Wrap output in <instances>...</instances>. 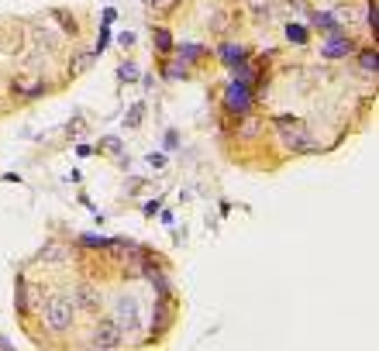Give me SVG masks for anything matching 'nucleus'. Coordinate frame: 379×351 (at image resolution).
Masks as SVG:
<instances>
[{"instance_id":"f3484780","label":"nucleus","mask_w":379,"mask_h":351,"mask_svg":"<svg viewBox=\"0 0 379 351\" xmlns=\"http://www.w3.org/2000/svg\"><path fill=\"white\" fill-rule=\"evenodd\" d=\"M286 38H290V42H296V45H303V42H307V32H303L300 25H293V21H290V25H286Z\"/></svg>"},{"instance_id":"f03ea898","label":"nucleus","mask_w":379,"mask_h":351,"mask_svg":"<svg viewBox=\"0 0 379 351\" xmlns=\"http://www.w3.org/2000/svg\"><path fill=\"white\" fill-rule=\"evenodd\" d=\"M73 317H76V310H73V299H69V296L52 293V296L45 299V327H49V330H56V334L69 330V327H73Z\"/></svg>"},{"instance_id":"ddd939ff","label":"nucleus","mask_w":379,"mask_h":351,"mask_svg":"<svg viewBox=\"0 0 379 351\" xmlns=\"http://www.w3.org/2000/svg\"><path fill=\"white\" fill-rule=\"evenodd\" d=\"M100 152L114 155V159H118V166H128V159L121 155V141H118V138H104V141H100Z\"/></svg>"},{"instance_id":"f257e3e1","label":"nucleus","mask_w":379,"mask_h":351,"mask_svg":"<svg viewBox=\"0 0 379 351\" xmlns=\"http://www.w3.org/2000/svg\"><path fill=\"white\" fill-rule=\"evenodd\" d=\"M276 128H279V141L290 152H321V141L307 128H300L296 117H276Z\"/></svg>"},{"instance_id":"a211bd4d","label":"nucleus","mask_w":379,"mask_h":351,"mask_svg":"<svg viewBox=\"0 0 379 351\" xmlns=\"http://www.w3.org/2000/svg\"><path fill=\"white\" fill-rule=\"evenodd\" d=\"M118 76H121L124 83H135V80H138V66H135V63H121Z\"/></svg>"},{"instance_id":"5701e85b","label":"nucleus","mask_w":379,"mask_h":351,"mask_svg":"<svg viewBox=\"0 0 379 351\" xmlns=\"http://www.w3.org/2000/svg\"><path fill=\"white\" fill-rule=\"evenodd\" d=\"M45 258H63V248H56V245H49V248H45Z\"/></svg>"},{"instance_id":"b1692460","label":"nucleus","mask_w":379,"mask_h":351,"mask_svg":"<svg viewBox=\"0 0 379 351\" xmlns=\"http://www.w3.org/2000/svg\"><path fill=\"white\" fill-rule=\"evenodd\" d=\"M149 162H152L155 169H162V166H166V159H162V155H149Z\"/></svg>"},{"instance_id":"4468645a","label":"nucleus","mask_w":379,"mask_h":351,"mask_svg":"<svg viewBox=\"0 0 379 351\" xmlns=\"http://www.w3.org/2000/svg\"><path fill=\"white\" fill-rule=\"evenodd\" d=\"M155 49L166 56V52H173V38H169V32L166 28H155Z\"/></svg>"},{"instance_id":"dca6fc26","label":"nucleus","mask_w":379,"mask_h":351,"mask_svg":"<svg viewBox=\"0 0 379 351\" xmlns=\"http://www.w3.org/2000/svg\"><path fill=\"white\" fill-rule=\"evenodd\" d=\"M80 241H83L87 248H111V245H114L118 238H94V234H83Z\"/></svg>"},{"instance_id":"9d476101","label":"nucleus","mask_w":379,"mask_h":351,"mask_svg":"<svg viewBox=\"0 0 379 351\" xmlns=\"http://www.w3.org/2000/svg\"><path fill=\"white\" fill-rule=\"evenodd\" d=\"M221 59L228 63V66H235V63H245V45H221Z\"/></svg>"},{"instance_id":"1a4fd4ad","label":"nucleus","mask_w":379,"mask_h":351,"mask_svg":"<svg viewBox=\"0 0 379 351\" xmlns=\"http://www.w3.org/2000/svg\"><path fill=\"white\" fill-rule=\"evenodd\" d=\"M39 296H42V289H35V286H21V313H32V310L39 306Z\"/></svg>"},{"instance_id":"412c9836","label":"nucleus","mask_w":379,"mask_h":351,"mask_svg":"<svg viewBox=\"0 0 379 351\" xmlns=\"http://www.w3.org/2000/svg\"><path fill=\"white\" fill-rule=\"evenodd\" d=\"M142 107H145V104H135V107H131V114L124 117V124H128V128H135V124L142 121Z\"/></svg>"},{"instance_id":"f8f14e48","label":"nucleus","mask_w":379,"mask_h":351,"mask_svg":"<svg viewBox=\"0 0 379 351\" xmlns=\"http://www.w3.org/2000/svg\"><path fill=\"white\" fill-rule=\"evenodd\" d=\"M248 11H252L255 18H269V14L276 11V0H248Z\"/></svg>"},{"instance_id":"4be33fe9","label":"nucleus","mask_w":379,"mask_h":351,"mask_svg":"<svg viewBox=\"0 0 379 351\" xmlns=\"http://www.w3.org/2000/svg\"><path fill=\"white\" fill-rule=\"evenodd\" d=\"M142 186H145L142 179H128V193H131V196H135V193H142Z\"/></svg>"},{"instance_id":"39448f33","label":"nucleus","mask_w":379,"mask_h":351,"mask_svg":"<svg viewBox=\"0 0 379 351\" xmlns=\"http://www.w3.org/2000/svg\"><path fill=\"white\" fill-rule=\"evenodd\" d=\"M224 107L231 111V114H248V107H252V93H248V83H238V80H231V87H228V97H224Z\"/></svg>"},{"instance_id":"6ab92c4d","label":"nucleus","mask_w":379,"mask_h":351,"mask_svg":"<svg viewBox=\"0 0 379 351\" xmlns=\"http://www.w3.org/2000/svg\"><path fill=\"white\" fill-rule=\"evenodd\" d=\"M200 56H204V49H200V45H180V59L193 63V59H200Z\"/></svg>"},{"instance_id":"aec40b11","label":"nucleus","mask_w":379,"mask_h":351,"mask_svg":"<svg viewBox=\"0 0 379 351\" xmlns=\"http://www.w3.org/2000/svg\"><path fill=\"white\" fill-rule=\"evenodd\" d=\"M358 66H362L365 73H372V76H376V52H372V49H369V52H362V56H358Z\"/></svg>"},{"instance_id":"7ed1b4c3","label":"nucleus","mask_w":379,"mask_h":351,"mask_svg":"<svg viewBox=\"0 0 379 351\" xmlns=\"http://www.w3.org/2000/svg\"><path fill=\"white\" fill-rule=\"evenodd\" d=\"M114 324L124 330V334H135V330H142V306H138V299L135 296H118V303H114Z\"/></svg>"},{"instance_id":"9b49d317","label":"nucleus","mask_w":379,"mask_h":351,"mask_svg":"<svg viewBox=\"0 0 379 351\" xmlns=\"http://www.w3.org/2000/svg\"><path fill=\"white\" fill-rule=\"evenodd\" d=\"M162 76L176 83V80H186V76H190V69H186V66H183L180 59H173V63H166V69H162Z\"/></svg>"},{"instance_id":"0eeeda50","label":"nucleus","mask_w":379,"mask_h":351,"mask_svg":"<svg viewBox=\"0 0 379 351\" xmlns=\"http://www.w3.org/2000/svg\"><path fill=\"white\" fill-rule=\"evenodd\" d=\"M310 25L331 35V32H338V14H324V11H314V14H310Z\"/></svg>"},{"instance_id":"6e6552de","label":"nucleus","mask_w":379,"mask_h":351,"mask_svg":"<svg viewBox=\"0 0 379 351\" xmlns=\"http://www.w3.org/2000/svg\"><path fill=\"white\" fill-rule=\"evenodd\" d=\"M76 299H80V306H87V310H97V306H100V293H97L94 286H80V289H76Z\"/></svg>"},{"instance_id":"20e7f679","label":"nucleus","mask_w":379,"mask_h":351,"mask_svg":"<svg viewBox=\"0 0 379 351\" xmlns=\"http://www.w3.org/2000/svg\"><path fill=\"white\" fill-rule=\"evenodd\" d=\"M124 344V330L114 320H97L94 334H90V348H121Z\"/></svg>"},{"instance_id":"2eb2a0df","label":"nucleus","mask_w":379,"mask_h":351,"mask_svg":"<svg viewBox=\"0 0 379 351\" xmlns=\"http://www.w3.org/2000/svg\"><path fill=\"white\" fill-rule=\"evenodd\" d=\"M241 117H245V114H241ZM259 128H262V124H259L255 117H245V121H241V131H238V135H241V138H255V135H259Z\"/></svg>"},{"instance_id":"423d86ee","label":"nucleus","mask_w":379,"mask_h":351,"mask_svg":"<svg viewBox=\"0 0 379 351\" xmlns=\"http://www.w3.org/2000/svg\"><path fill=\"white\" fill-rule=\"evenodd\" d=\"M321 52H324V59H345V56L355 52V42L348 35H341V32H331V38H327V45Z\"/></svg>"}]
</instances>
